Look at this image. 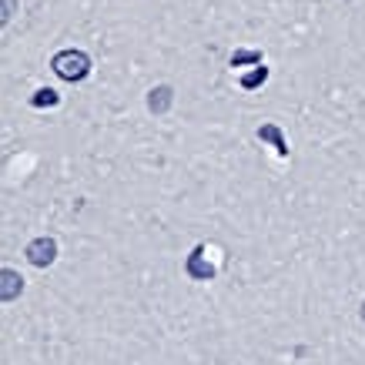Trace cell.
<instances>
[{
	"mask_svg": "<svg viewBox=\"0 0 365 365\" xmlns=\"http://www.w3.org/2000/svg\"><path fill=\"white\" fill-rule=\"evenodd\" d=\"M51 67H54V74L61 81L74 84V81H84L91 74V57L84 51H61V54H54Z\"/></svg>",
	"mask_w": 365,
	"mask_h": 365,
	"instance_id": "cell-1",
	"label": "cell"
},
{
	"mask_svg": "<svg viewBox=\"0 0 365 365\" xmlns=\"http://www.w3.org/2000/svg\"><path fill=\"white\" fill-rule=\"evenodd\" d=\"M54 258H57V242L54 238H34V242L27 245V262H31L34 268L54 265Z\"/></svg>",
	"mask_w": 365,
	"mask_h": 365,
	"instance_id": "cell-2",
	"label": "cell"
},
{
	"mask_svg": "<svg viewBox=\"0 0 365 365\" xmlns=\"http://www.w3.org/2000/svg\"><path fill=\"white\" fill-rule=\"evenodd\" d=\"M185 272H188L195 282H211V278H215V268H211V262H205V248H201V245L188 255V262H185Z\"/></svg>",
	"mask_w": 365,
	"mask_h": 365,
	"instance_id": "cell-3",
	"label": "cell"
},
{
	"mask_svg": "<svg viewBox=\"0 0 365 365\" xmlns=\"http://www.w3.org/2000/svg\"><path fill=\"white\" fill-rule=\"evenodd\" d=\"M21 292H24V278L14 268H4L0 272V302H14Z\"/></svg>",
	"mask_w": 365,
	"mask_h": 365,
	"instance_id": "cell-4",
	"label": "cell"
},
{
	"mask_svg": "<svg viewBox=\"0 0 365 365\" xmlns=\"http://www.w3.org/2000/svg\"><path fill=\"white\" fill-rule=\"evenodd\" d=\"M171 101H175V91L168 88V84H161V88H155L151 94H148V111H151V114H165L168 108H171Z\"/></svg>",
	"mask_w": 365,
	"mask_h": 365,
	"instance_id": "cell-5",
	"label": "cell"
},
{
	"mask_svg": "<svg viewBox=\"0 0 365 365\" xmlns=\"http://www.w3.org/2000/svg\"><path fill=\"white\" fill-rule=\"evenodd\" d=\"M258 141H268L272 148H275L282 158H288V141L282 138V131H278V124H265V128H258Z\"/></svg>",
	"mask_w": 365,
	"mask_h": 365,
	"instance_id": "cell-6",
	"label": "cell"
},
{
	"mask_svg": "<svg viewBox=\"0 0 365 365\" xmlns=\"http://www.w3.org/2000/svg\"><path fill=\"white\" fill-rule=\"evenodd\" d=\"M31 104H34V108H57V104H61V94H57V91H51V88H41L31 98Z\"/></svg>",
	"mask_w": 365,
	"mask_h": 365,
	"instance_id": "cell-7",
	"label": "cell"
},
{
	"mask_svg": "<svg viewBox=\"0 0 365 365\" xmlns=\"http://www.w3.org/2000/svg\"><path fill=\"white\" fill-rule=\"evenodd\" d=\"M265 78H268V67H255L252 74H245V78H242V88L245 91H255L258 84H265Z\"/></svg>",
	"mask_w": 365,
	"mask_h": 365,
	"instance_id": "cell-8",
	"label": "cell"
},
{
	"mask_svg": "<svg viewBox=\"0 0 365 365\" xmlns=\"http://www.w3.org/2000/svg\"><path fill=\"white\" fill-rule=\"evenodd\" d=\"M242 64H262V54L258 51H238L232 57V67H242Z\"/></svg>",
	"mask_w": 365,
	"mask_h": 365,
	"instance_id": "cell-9",
	"label": "cell"
},
{
	"mask_svg": "<svg viewBox=\"0 0 365 365\" xmlns=\"http://www.w3.org/2000/svg\"><path fill=\"white\" fill-rule=\"evenodd\" d=\"M11 14H14V0H4V14H0V21L7 24L11 21Z\"/></svg>",
	"mask_w": 365,
	"mask_h": 365,
	"instance_id": "cell-10",
	"label": "cell"
},
{
	"mask_svg": "<svg viewBox=\"0 0 365 365\" xmlns=\"http://www.w3.org/2000/svg\"><path fill=\"white\" fill-rule=\"evenodd\" d=\"M362 319H365V302H362Z\"/></svg>",
	"mask_w": 365,
	"mask_h": 365,
	"instance_id": "cell-11",
	"label": "cell"
}]
</instances>
